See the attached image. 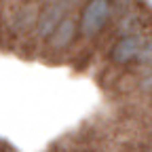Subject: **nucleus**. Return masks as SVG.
<instances>
[{
	"mask_svg": "<svg viewBox=\"0 0 152 152\" xmlns=\"http://www.w3.org/2000/svg\"><path fill=\"white\" fill-rule=\"evenodd\" d=\"M74 19H72V15H64L61 17V21L55 26V30L49 34L51 36V40H49V45L51 47H55V49H64V47H68L70 42H72V38H74Z\"/></svg>",
	"mask_w": 152,
	"mask_h": 152,
	"instance_id": "f257e3e1",
	"label": "nucleus"
},
{
	"mask_svg": "<svg viewBox=\"0 0 152 152\" xmlns=\"http://www.w3.org/2000/svg\"><path fill=\"white\" fill-rule=\"evenodd\" d=\"M53 2H59V0H40L42 7H45V4H53Z\"/></svg>",
	"mask_w": 152,
	"mask_h": 152,
	"instance_id": "20e7f679",
	"label": "nucleus"
},
{
	"mask_svg": "<svg viewBox=\"0 0 152 152\" xmlns=\"http://www.w3.org/2000/svg\"><path fill=\"white\" fill-rule=\"evenodd\" d=\"M102 13V19H99V26L106 21V15H108V2H106V0H93V2L87 7V13L89 15H95V13ZM95 19H97V17H91V21H89V19H87V21L83 23V32L85 34H91V32H95V30H97V26H95Z\"/></svg>",
	"mask_w": 152,
	"mask_h": 152,
	"instance_id": "7ed1b4c3",
	"label": "nucleus"
},
{
	"mask_svg": "<svg viewBox=\"0 0 152 152\" xmlns=\"http://www.w3.org/2000/svg\"><path fill=\"white\" fill-rule=\"evenodd\" d=\"M142 45H144L142 36H129V38H125V40H121L116 47H114V51H112L114 61H129L131 57H137Z\"/></svg>",
	"mask_w": 152,
	"mask_h": 152,
	"instance_id": "f03ea898",
	"label": "nucleus"
}]
</instances>
